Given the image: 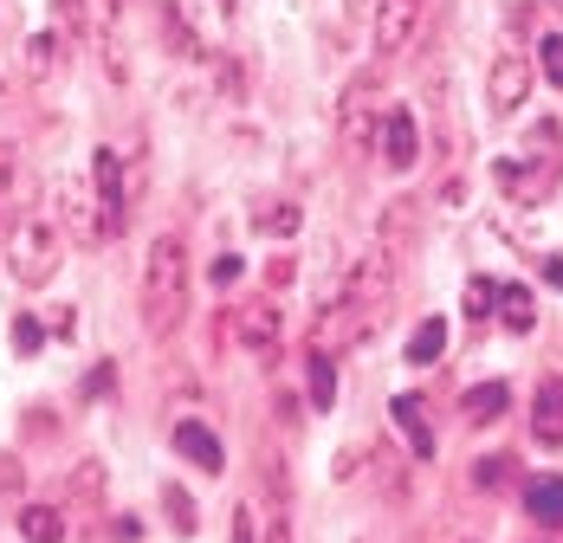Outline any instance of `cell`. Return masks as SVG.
<instances>
[{"instance_id":"cell-27","label":"cell","mask_w":563,"mask_h":543,"mask_svg":"<svg viewBox=\"0 0 563 543\" xmlns=\"http://www.w3.org/2000/svg\"><path fill=\"white\" fill-rule=\"evenodd\" d=\"M240 272H246V266H240V259H233V253H227V259H214V285H233V278H240Z\"/></svg>"},{"instance_id":"cell-17","label":"cell","mask_w":563,"mask_h":543,"mask_svg":"<svg viewBox=\"0 0 563 543\" xmlns=\"http://www.w3.org/2000/svg\"><path fill=\"white\" fill-rule=\"evenodd\" d=\"M298 226H305V208H298V201L253 208V233H273V240H285V233H298Z\"/></svg>"},{"instance_id":"cell-18","label":"cell","mask_w":563,"mask_h":543,"mask_svg":"<svg viewBox=\"0 0 563 543\" xmlns=\"http://www.w3.org/2000/svg\"><path fill=\"white\" fill-rule=\"evenodd\" d=\"M58 58H65V40H58V33H33V40H26V71H33V78H53Z\"/></svg>"},{"instance_id":"cell-11","label":"cell","mask_w":563,"mask_h":543,"mask_svg":"<svg viewBox=\"0 0 563 543\" xmlns=\"http://www.w3.org/2000/svg\"><path fill=\"white\" fill-rule=\"evenodd\" d=\"M525 511L538 518V524H563V479L558 473H538V479H525Z\"/></svg>"},{"instance_id":"cell-2","label":"cell","mask_w":563,"mask_h":543,"mask_svg":"<svg viewBox=\"0 0 563 543\" xmlns=\"http://www.w3.org/2000/svg\"><path fill=\"white\" fill-rule=\"evenodd\" d=\"M58 253H65V240H58L53 220H20L13 226V246H7V266L20 285H46L58 272Z\"/></svg>"},{"instance_id":"cell-19","label":"cell","mask_w":563,"mask_h":543,"mask_svg":"<svg viewBox=\"0 0 563 543\" xmlns=\"http://www.w3.org/2000/svg\"><path fill=\"white\" fill-rule=\"evenodd\" d=\"M331 401H338V369H331V356H318V350H311V408H318V414H331Z\"/></svg>"},{"instance_id":"cell-12","label":"cell","mask_w":563,"mask_h":543,"mask_svg":"<svg viewBox=\"0 0 563 543\" xmlns=\"http://www.w3.org/2000/svg\"><path fill=\"white\" fill-rule=\"evenodd\" d=\"M506 408H511V388H506V381H479V388H466V401H460V414H466L473 428H493Z\"/></svg>"},{"instance_id":"cell-9","label":"cell","mask_w":563,"mask_h":543,"mask_svg":"<svg viewBox=\"0 0 563 543\" xmlns=\"http://www.w3.org/2000/svg\"><path fill=\"white\" fill-rule=\"evenodd\" d=\"M531 440L538 446H563V376H551L531 401Z\"/></svg>"},{"instance_id":"cell-21","label":"cell","mask_w":563,"mask_h":543,"mask_svg":"<svg viewBox=\"0 0 563 543\" xmlns=\"http://www.w3.org/2000/svg\"><path fill=\"white\" fill-rule=\"evenodd\" d=\"M506 473H511V453H486V459L473 466V486L493 491V486H506Z\"/></svg>"},{"instance_id":"cell-14","label":"cell","mask_w":563,"mask_h":543,"mask_svg":"<svg viewBox=\"0 0 563 543\" xmlns=\"http://www.w3.org/2000/svg\"><path fill=\"white\" fill-rule=\"evenodd\" d=\"M20 538L26 543H65V511H58V505H20Z\"/></svg>"},{"instance_id":"cell-30","label":"cell","mask_w":563,"mask_h":543,"mask_svg":"<svg viewBox=\"0 0 563 543\" xmlns=\"http://www.w3.org/2000/svg\"><path fill=\"white\" fill-rule=\"evenodd\" d=\"M343 7H350V13H376V0H343Z\"/></svg>"},{"instance_id":"cell-16","label":"cell","mask_w":563,"mask_h":543,"mask_svg":"<svg viewBox=\"0 0 563 543\" xmlns=\"http://www.w3.org/2000/svg\"><path fill=\"white\" fill-rule=\"evenodd\" d=\"M493 318H506V330H531V324H538V304H531V291H525V285H499Z\"/></svg>"},{"instance_id":"cell-15","label":"cell","mask_w":563,"mask_h":543,"mask_svg":"<svg viewBox=\"0 0 563 543\" xmlns=\"http://www.w3.org/2000/svg\"><path fill=\"white\" fill-rule=\"evenodd\" d=\"M441 350H448V318H421L408 336V363L428 369V363H441Z\"/></svg>"},{"instance_id":"cell-26","label":"cell","mask_w":563,"mask_h":543,"mask_svg":"<svg viewBox=\"0 0 563 543\" xmlns=\"http://www.w3.org/2000/svg\"><path fill=\"white\" fill-rule=\"evenodd\" d=\"M233 543H260V538H253V505H240V511H233Z\"/></svg>"},{"instance_id":"cell-8","label":"cell","mask_w":563,"mask_h":543,"mask_svg":"<svg viewBox=\"0 0 563 543\" xmlns=\"http://www.w3.org/2000/svg\"><path fill=\"white\" fill-rule=\"evenodd\" d=\"M383 163L389 168H415L421 163V136H415V110H389V123H383Z\"/></svg>"},{"instance_id":"cell-13","label":"cell","mask_w":563,"mask_h":543,"mask_svg":"<svg viewBox=\"0 0 563 543\" xmlns=\"http://www.w3.org/2000/svg\"><path fill=\"white\" fill-rule=\"evenodd\" d=\"M240 343L273 356V343H279V304H240Z\"/></svg>"},{"instance_id":"cell-6","label":"cell","mask_w":563,"mask_h":543,"mask_svg":"<svg viewBox=\"0 0 563 543\" xmlns=\"http://www.w3.org/2000/svg\"><path fill=\"white\" fill-rule=\"evenodd\" d=\"M175 453H181L188 466H201V473H221L227 466V446L208 421H175Z\"/></svg>"},{"instance_id":"cell-20","label":"cell","mask_w":563,"mask_h":543,"mask_svg":"<svg viewBox=\"0 0 563 543\" xmlns=\"http://www.w3.org/2000/svg\"><path fill=\"white\" fill-rule=\"evenodd\" d=\"M493 304H499V278H473V285H466V318H473V324H486V318H493Z\"/></svg>"},{"instance_id":"cell-23","label":"cell","mask_w":563,"mask_h":543,"mask_svg":"<svg viewBox=\"0 0 563 543\" xmlns=\"http://www.w3.org/2000/svg\"><path fill=\"white\" fill-rule=\"evenodd\" d=\"M13 343H20V356H40V343H46L40 318H20V324H13Z\"/></svg>"},{"instance_id":"cell-29","label":"cell","mask_w":563,"mask_h":543,"mask_svg":"<svg viewBox=\"0 0 563 543\" xmlns=\"http://www.w3.org/2000/svg\"><path fill=\"white\" fill-rule=\"evenodd\" d=\"M544 278H551V285H563V259H544Z\"/></svg>"},{"instance_id":"cell-22","label":"cell","mask_w":563,"mask_h":543,"mask_svg":"<svg viewBox=\"0 0 563 543\" xmlns=\"http://www.w3.org/2000/svg\"><path fill=\"white\" fill-rule=\"evenodd\" d=\"M538 58H544V78L563 85V33H544V40H538Z\"/></svg>"},{"instance_id":"cell-4","label":"cell","mask_w":563,"mask_h":543,"mask_svg":"<svg viewBox=\"0 0 563 543\" xmlns=\"http://www.w3.org/2000/svg\"><path fill=\"white\" fill-rule=\"evenodd\" d=\"M486 98H493V117H518V104L531 98V65H525V53H506L493 65Z\"/></svg>"},{"instance_id":"cell-1","label":"cell","mask_w":563,"mask_h":543,"mask_svg":"<svg viewBox=\"0 0 563 543\" xmlns=\"http://www.w3.org/2000/svg\"><path fill=\"white\" fill-rule=\"evenodd\" d=\"M181 318H188V246L163 233L143 253V324L150 336H169L181 330Z\"/></svg>"},{"instance_id":"cell-3","label":"cell","mask_w":563,"mask_h":543,"mask_svg":"<svg viewBox=\"0 0 563 543\" xmlns=\"http://www.w3.org/2000/svg\"><path fill=\"white\" fill-rule=\"evenodd\" d=\"M130 188H123V156H117L111 143L91 156V201H98V220H104V240L123 233V220H130V201H123Z\"/></svg>"},{"instance_id":"cell-25","label":"cell","mask_w":563,"mask_h":543,"mask_svg":"<svg viewBox=\"0 0 563 543\" xmlns=\"http://www.w3.org/2000/svg\"><path fill=\"white\" fill-rule=\"evenodd\" d=\"M7 195H13V143H0V208H7Z\"/></svg>"},{"instance_id":"cell-5","label":"cell","mask_w":563,"mask_h":543,"mask_svg":"<svg viewBox=\"0 0 563 543\" xmlns=\"http://www.w3.org/2000/svg\"><path fill=\"white\" fill-rule=\"evenodd\" d=\"M369 20H376V46H383V53H401V46H408V40H415V20H421V0H376V13H369Z\"/></svg>"},{"instance_id":"cell-24","label":"cell","mask_w":563,"mask_h":543,"mask_svg":"<svg viewBox=\"0 0 563 543\" xmlns=\"http://www.w3.org/2000/svg\"><path fill=\"white\" fill-rule=\"evenodd\" d=\"M163 498H169V518H175V531H195V505H188V491H181V486H169Z\"/></svg>"},{"instance_id":"cell-10","label":"cell","mask_w":563,"mask_h":543,"mask_svg":"<svg viewBox=\"0 0 563 543\" xmlns=\"http://www.w3.org/2000/svg\"><path fill=\"white\" fill-rule=\"evenodd\" d=\"M389 414H395V428H401V440H408V453H415V459H434V434H428L421 401H415V395H395Z\"/></svg>"},{"instance_id":"cell-28","label":"cell","mask_w":563,"mask_h":543,"mask_svg":"<svg viewBox=\"0 0 563 543\" xmlns=\"http://www.w3.org/2000/svg\"><path fill=\"white\" fill-rule=\"evenodd\" d=\"M111 369H91V376H85V395H104V388H111Z\"/></svg>"},{"instance_id":"cell-7","label":"cell","mask_w":563,"mask_h":543,"mask_svg":"<svg viewBox=\"0 0 563 543\" xmlns=\"http://www.w3.org/2000/svg\"><path fill=\"white\" fill-rule=\"evenodd\" d=\"M58 214L78 240H104V220H98V201H91L85 181H58Z\"/></svg>"}]
</instances>
